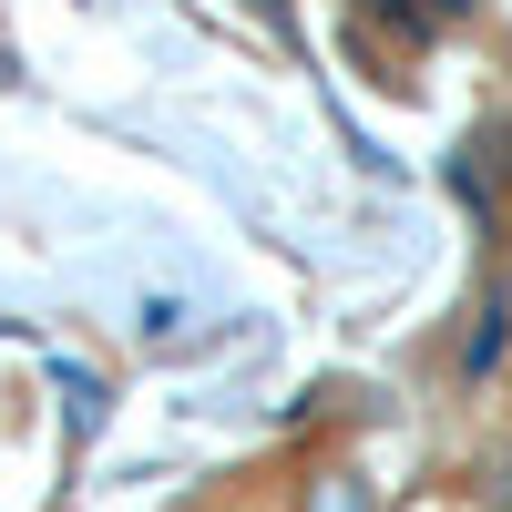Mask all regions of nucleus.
I'll return each instance as SVG.
<instances>
[{
  "instance_id": "obj_3",
  "label": "nucleus",
  "mask_w": 512,
  "mask_h": 512,
  "mask_svg": "<svg viewBox=\"0 0 512 512\" xmlns=\"http://www.w3.org/2000/svg\"><path fill=\"white\" fill-rule=\"evenodd\" d=\"M144 338H154V349H185V338H195V318L175 308V297H164V308H144Z\"/></svg>"
},
{
  "instance_id": "obj_4",
  "label": "nucleus",
  "mask_w": 512,
  "mask_h": 512,
  "mask_svg": "<svg viewBox=\"0 0 512 512\" xmlns=\"http://www.w3.org/2000/svg\"><path fill=\"white\" fill-rule=\"evenodd\" d=\"M431 11H472V0H431Z\"/></svg>"
},
{
  "instance_id": "obj_2",
  "label": "nucleus",
  "mask_w": 512,
  "mask_h": 512,
  "mask_svg": "<svg viewBox=\"0 0 512 512\" xmlns=\"http://www.w3.org/2000/svg\"><path fill=\"white\" fill-rule=\"evenodd\" d=\"M62 390H72V441H93L103 431V379L93 369H62Z\"/></svg>"
},
{
  "instance_id": "obj_1",
  "label": "nucleus",
  "mask_w": 512,
  "mask_h": 512,
  "mask_svg": "<svg viewBox=\"0 0 512 512\" xmlns=\"http://www.w3.org/2000/svg\"><path fill=\"white\" fill-rule=\"evenodd\" d=\"M297 512H379V482H359V472H318Z\"/></svg>"
},
{
  "instance_id": "obj_5",
  "label": "nucleus",
  "mask_w": 512,
  "mask_h": 512,
  "mask_svg": "<svg viewBox=\"0 0 512 512\" xmlns=\"http://www.w3.org/2000/svg\"><path fill=\"white\" fill-rule=\"evenodd\" d=\"M502 144H512V134H502ZM502 164H512V154H502Z\"/></svg>"
}]
</instances>
